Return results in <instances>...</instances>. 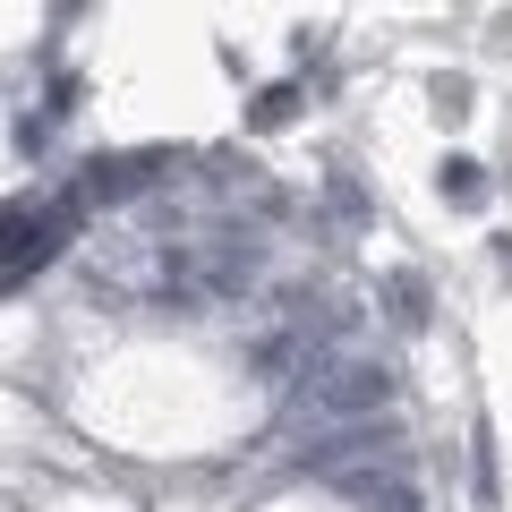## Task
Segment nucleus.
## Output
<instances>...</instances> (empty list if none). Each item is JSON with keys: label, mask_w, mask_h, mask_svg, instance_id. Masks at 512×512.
Instances as JSON below:
<instances>
[{"label": "nucleus", "mask_w": 512, "mask_h": 512, "mask_svg": "<svg viewBox=\"0 0 512 512\" xmlns=\"http://www.w3.org/2000/svg\"><path fill=\"white\" fill-rule=\"evenodd\" d=\"M384 512H419V504H410V495H384Z\"/></svg>", "instance_id": "obj_1"}]
</instances>
